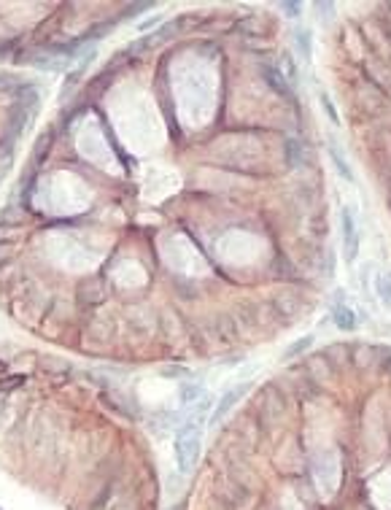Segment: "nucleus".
<instances>
[{
	"mask_svg": "<svg viewBox=\"0 0 391 510\" xmlns=\"http://www.w3.org/2000/svg\"><path fill=\"white\" fill-rule=\"evenodd\" d=\"M200 440H202V429L200 424H184L175 435V443H173V451H175V464H178V472L186 475L192 472V467L197 464L200 459Z\"/></svg>",
	"mask_w": 391,
	"mask_h": 510,
	"instance_id": "f257e3e1",
	"label": "nucleus"
},
{
	"mask_svg": "<svg viewBox=\"0 0 391 510\" xmlns=\"http://www.w3.org/2000/svg\"><path fill=\"white\" fill-rule=\"evenodd\" d=\"M340 227H343V251H345V262H356V257H359V230H356L353 211L348 208V205L340 211Z\"/></svg>",
	"mask_w": 391,
	"mask_h": 510,
	"instance_id": "f03ea898",
	"label": "nucleus"
},
{
	"mask_svg": "<svg viewBox=\"0 0 391 510\" xmlns=\"http://www.w3.org/2000/svg\"><path fill=\"white\" fill-rule=\"evenodd\" d=\"M245 389H248V386H237V389H229V392L222 397V400H219V405H216V408H214V413H210V424H219V421H222L224 416H227V413L229 410H232L235 408V402L237 400H240V397L245 394Z\"/></svg>",
	"mask_w": 391,
	"mask_h": 510,
	"instance_id": "7ed1b4c3",
	"label": "nucleus"
},
{
	"mask_svg": "<svg viewBox=\"0 0 391 510\" xmlns=\"http://www.w3.org/2000/svg\"><path fill=\"white\" fill-rule=\"evenodd\" d=\"M294 46L297 51H300V57L308 62V59H313V38H310V30H294Z\"/></svg>",
	"mask_w": 391,
	"mask_h": 510,
	"instance_id": "20e7f679",
	"label": "nucleus"
},
{
	"mask_svg": "<svg viewBox=\"0 0 391 510\" xmlns=\"http://www.w3.org/2000/svg\"><path fill=\"white\" fill-rule=\"evenodd\" d=\"M335 324L340 327V330L351 332L353 327H356V313H353L348 305H337V308H335Z\"/></svg>",
	"mask_w": 391,
	"mask_h": 510,
	"instance_id": "39448f33",
	"label": "nucleus"
},
{
	"mask_svg": "<svg viewBox=\"0 0 391 510\" xmlns=\"http://www.w3.org/2000/svg\"><path fill=\"white\" fill-rule=\"evenodd\" d=\"M329 154H332V160H335V168H337V173H340V176H345L348 181H353V173H351V168L345 165V160L340 157L337 146H329Z\"/></svg>",
	"mask_w": 391,
	"mask_h": 510,
	"instance_id": "423d86ee",
	"label": "nucleus"
},
{
	"mask_svg": "<svg viewBox=\"0 0 391 510\" xmlns=\"http://www.w3.org/2000/svg\"><path fill=\"white\" fill-rule=\"evenodd\" d=\"M310 345H313V338L308 335V338H302V340H297V343H292V345H289V348H286V354H283V359H294L297 354H302L305 348H310Z\"/></svg>",
	"mask_w": 391,
	"mask_h": 510,
	"instance_id": "0eeeda50",
	"label": "nucleus"
},
{
	"mask_svg": "<svg viewBox=\"0 0 391 510\" xmlns=\"http://www.w3.org/2000/svg\"><path fill=\"white\" fill-rule=\"evenodd\" d=\"M378 295L383 302H391V275H378Z\"/></svg>",
	"mask_w": 391,
	"mask_h": 510,
	"instance_id": "6e6552de",
	"label": "nucleus"
},
{
	"mask_svg": "<svg viewBox=\"0 0 391 510\" xmlns=\"http://www.w3.org/2000/svg\"><path fill=\"white\" fill-rule=\"evenodd\" d=\"M321 108H324L327 114H329V122H332V124H340V116H337V111H335V106H332V100H329L327 94H321Z\"/></svg>",
	"mask_w": 391,
	"mask_h": 510,
	"instance_id": "1a4fd4ad",
	"label": "nucleus"
},
{
	"mask_svg": "<svg viewBox=\"0 0 391 510\" xmlns=\"http://www.w3.org/2000/svg\"><path fill=\"white\" fill-rule=\"evenodd\" d=\"M316 11H318V16H321V19H332L335 6L329 3V0H327V3H316Z\"/></svg>",
	"mask_w": 391,
	"mask_h": 510,
	"instance_id": "9d476101",
	"label": "nucleus"
},
{
	"mask_svg": "<svg viewBox=\"0 0 391 510\" xmlns=\"http://www.w3.org/2000/svg\"><path fill=\"white\" fill-rule=\"evenodd\" d=\"M200 394H202V389H200V386H186V389H184V402L189 405V402L197 400Z\"/></svg>",
	"mask_w": 391,
	"mask_h": 510,
	"instance_id": "9b49d317",
	"label": "nucleus"
},
{
	"mask_svg": "<svg viewBox=\"0 0 391 510\" xmlns=\"http://www.w3.org/2000/svg\"><path fill=\"white\" fill-rule=\"evenodd\" d=\"M280 11H286V16L297 19V16H300V11H302V6H300V3H280Z\"/></svg>",
	"mask_w": 391,
	"mask_h": 510,
	"instance_id": "f8f14e48",
	"label": "nucleus"
}]
</instances>
